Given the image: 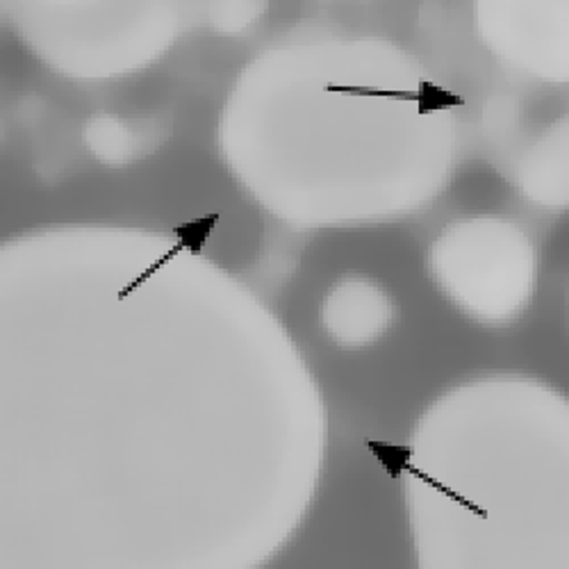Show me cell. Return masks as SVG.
Returning a JSON list of instances; mask_svg holds the SVG:
<instances>
[{
    "label": "cell",
    "instance_id": "obj_2",
    "mask_svg": "<svg viewBox=\"0 0 569 569\" xmlns=\"http://www.w3.org/2000/svg\"><path fill=\"white\" fill-rule=\"evenodd\" d=\"M326 91H338V93H351V97H376V99H388V101H403V103H417L419 114H429L436 110L447 108H460L465 106V99L458 93L431 82L421 80L417 91H392V89H376V87H358V84H328Z\"/></svg>",
    "mask_w": 569,
    "mask_h": 569
},
{
    "label": "cell",
    "instance_id": "obj_1",
    "mask_svg": "<svg viewBox=\"0 0 569 569\" xmlns=\"http://www.w3.org/2000/svg\"><path fill=\"white\" fill-rule=\"evenodd\" d=\"M365 445H367V449L373 453V458L378 460V465H381V467L390 473L392 479H399L401 473H410V477L419 479V481H421V483H426V486H431L433 490H438L440 495H445V497H447V499H451L453 503H458V506L467 508V510H469V512H473V515H479L481 519H488V510H486L483 506L473 503L471 499L462 497V495H460V492H456L453 488H449V486H445L442 481L433 479L431 473H426V471H421L419 467H415V465L410 462V458H412V447H408V445L378 442V440H367Z\"/></svg>",
    "mask_w": 569,
    "mask_h": 569
},
{
    "label": "cell",
    "instance_id": "obj_3",
    "mask_svg": "<svg viewBox=\"0 0 569 569\" xmlns=\"http://www.w3.org/2000/svg\"><path fill=\"white\" fill-rule=\"evenodd\" d=\"M219 212H212V214H206V217H199V219H192V221H187V223H180V226H176L171 232L176 234V240H178V244L173 247V249H169L162 258H158L151 267H147L144 271H141L134 280H130L126 288L119 292V301H126L137 288H141V284H144L151 276H156L162 267H167L176 256H180L182 251H189V253H201L203 251V247H206V242L210 240V234H212V230H214V226L219 223Z\"/></svg>",
    "mask_w": 569,
    "mask_h": 569
}]
</instances>
